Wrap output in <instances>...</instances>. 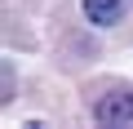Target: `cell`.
Here are the masks:
<instances>
[{
    "instance_id": "6da1fadb",
    "label": "cell",
    "mask_w": 133,
    "mask_h": 129,
    "mask_svg": "<svg viewBox=\"0 0 133 129\" xmlns=\"http://www.w3.org/2000/svg\"><path fill=\"white\" fill-rule=\"evenodd\" d=\"M93 116L102 125H129L133 120V94H102L98 107H93Z\"/></svg>"
},
{
    "instance_id": "7a4b0ae2",
    "label": "cell",
    "mask_w": 133,
    "mask_h": 129,
    "mask_svg": "<svg viewBox=\"0 0 133 129\" xmlns=\"http://www.w3.org/2000/svg\"><path fill=\"white\" fill-rule=\"evenodd\" d=\"M84 14H89V22H98V27H115V22L124 18V0H84Z\"/></svg>"
}]
</instances>
